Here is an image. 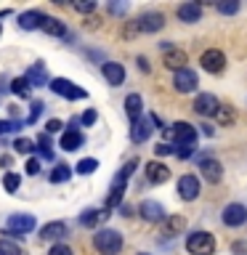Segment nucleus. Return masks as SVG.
Masks as SVG:
<instances>
[{"mask_svg": "<svg viewBox=\"0 0 247 255\" xmlns=\"http://www.w3.org/2000/svg\"><path fill=\"white\" fill-rule=\"evenodd\" d=\"M93 247L99 250L101 255H117L123 250V234L115 229H101L93 234Z\"/></svg>", "mask_w": 247, "mask_h": 255, "instance_id": "1", "label": "nucleus"}, {"mask_svg": "<svg viewBox=\"0 0 247 255\" xmlns=\"http://www.w3.org/2000/svg\"><path fill=\"white\" fill-rule=\"evenodd\" d=\"M186 250L191 255H213L215 253V237L210 231H191L186 237Z\"/></svg>", "mask_w": 247, "mask_h": 255, "instance_id": "2", "label": "nucleus"}, {"mask_svg": "<svg viewBox=\"0 0 247 255\" xmlns=\"http://www.w3.org/2000/svg\"><path fill=\"white\" fill-rule=\"evenodd\" d=\"M165 133H167V138L175 141V146H197V128L189 123H175Z\"/></svg>", "mask_w": 247, "mask_h": 255, "instance_id": "3", "label": "nucleus"}, {"mask_svg": "<svg viewBox=\"0 0 247 255\" xmlns=\"http://www.w3.org/2000/svg\"><path fill=\"white\" fill-rule=\"evenodd\" d=\"M48 88L56 93V96H64V99H69V101H80V99H88V93L83 91L80 85H75L72 80H64V77H56L48 83Z\"/></svg>", "mask_w": 247, "mask_h": 255, "instance_id": "4", "label": "nucleus"}, {"mask_svg": "<svg viewBox=\"0 0 247 255\" xmlns=\"http://www.w3.org/2000/svg\"><path fill=\"white\" fill-rule=\"evenodd\" d=\"M221 221L226 223L229 229L245 226V223H247V207H245V205H239V202L226 205V207H223V213H221Z\"/></svg>", "mask_w": 247, "mask_h": 255, "instance_id": "5", "label": "nucleus"}, {"mask_svg": "<svg viewBox=\"0 0 247 255\" xmlns=\"http://www.w3.org/2000/svg\"><path fill=\"white\" fill-rule=\"evenodd\" d=\"M191 107H194V112L199 117H215V115H218V109H221V101L215 99L213 93H199Z\"/></svg>", "mask_w": 247, "mask_h": 255, "instance_id": "6", "label": "nucleus"}, {"mask_svg": "<svg viewBox=\"0 0 247 255\" xmlns=\"http://www.w3.org/2000/svg\"><path fill=\"white\" fill-rule=\"evenodd\" d=\"M199 64H202L205 72H210V75H218V72L226 69V56H223V51H218V48H210V51L202 53Z\"/></svg>", "mask_w": 247, "mask_h": 255, "instance_id": "7", "label": "nucleus"}, {"mask_svg": "<svg viewBox=\"0 0 247 255\" xmlns=\"http://www.w3.org/2000/svg\"><path fill=\"white\" fill-rule=\"evenodd\" d=\"M178 197L183 199V202H194V199L199 197V178L197 175H191V173H186V175H181L178 178Z\"/></svg>", "mask_w": 247, "mask_h": 255, "instance_id": "8", "label": "nucleus"}, {"mask_svg": "<svg viewBox=\"0 0 247 255\" xmlns=\"http://www.w3.org/2000/svg\"><path fill=\"white\" fill-rule=\"evenodd\" d=\"M135 24H138V32H149L151 35V32H159L165 27V16L159 11H146L135 19Z\"/></svg>", "mask_w": 247, "mask_h": 255, "instance_id": "9", "label": "nucleus"}, {"mask_svg": "<svg viewBox=\"0 0 247 255\" xmlns=\"http://www.w3.org/2000/svg\"><path fill=\"white\" fill-rule=\"evenodd\" d=\"M199 170H202V178L207 183H221L223 181V165L218 162V159H213V157L199 159Z\"/></svg>", "mask_w": 247, "mask_h": 255, "instance_id": "10", "label": "nucleus"}, {"mask_svg": "<svg viewBox=\"0 0 247 255\" xmlns=\"http://www.w3.org/2000/svg\"><path fill=\"white\" fill-rule=\"evenodd\" d=\"M197 72L194 69H181V72H175V77H173V85H175V91L178 93H191V91H197Z\"/></svg>", "mask_w": 247, "mask_h": 255, "instance_id": "11", "label": "nucleus"}, {"mask_svg": "<svg viewBox=\"0 0 247 255\" xmlns=\"http://www.w3.org/2000/svg\"><path fill=\"white\" fill-rule=\"evenodd\" d=\"M175 16H178L183 24H197L199 19H202V5H199L197 0L181 3V5H178V11H175Z\"/></svg>", "mask_w": 247, "mask_h": 255, "instance_id": "12", "label": "nucleus"}, {"mask_svg": "<svg viewBox=\"0 0 247 255\" xmlns=\"http://www.w3.org/2000/svg\"><path fill=\"white\" fill-rule=\"evenodd\" d=\"M138 213H141V218L149 221V223H159V221L167 218V215H165V207L159 205V202H154V199H146V202H141Z\"/></svg>", "mask_w": 247, "mask_h": 255, "instance_id": "13", "label": "nucleus"}, {"mask_svg": "<svg viewBox=\"0 0 247 255\" xmlns=\"http://www.w3.org/2000/svg\"><path fill=\"white\" fill-rule=\"evenodd\" d=\"M101 75L107 77V83L115 85V88L125 83V67H123V64H117V61H104L101 64Z\"/></svg>", "mask_w": 247, "mask_h": 255, "instance_id": "14", "label": "nucleus"}, {"mask_svg": "<svg viewBox=\"0 0 247 255\" xmlns=\"http://www.w3.org/2000/svg\"><path fill=\"white\" fill-rule=\"evenodd\" d=\"M8 231H13V234H27V231H32L35 229V218H32L29 213H21V215H11L8 218V226H5Z\"/></svg>", "mask_w": 247, "mask_h": 255, "instance_id": "15", "label": "nucleus"}, {"mask_svg": "<svg viewBox=\"0 0 247 255\" xmlns=\"http://www.w3.org/2000/svg\"><path fill=\"white\" fill-rule=\"evenodd\" d=\"M186 61H189V56H186V51H181V48H173V51H167L162 56V64L167 69H173V72L186 69Z\"/></svg>", "mask_w": 247, "mask_h": 255, "instance_id": "16", "label": "nucleus"}, {"mask_svg": "<svg viewBox=\"0 0 247 255\" xmlns=\"http://www.w3.org/2000/svg\"><path fill=\"white\" fill-rule=\"evenodd\" d=\"M151 130H154V128H151V120H135V123L130 125V141L133 143H143L151 135Z\"/></svg>", "mask_w": 247, "mask_h": 255, "instance_id": "17", "label": "nucleus"}, {"mask_svg": "<svg viewBox=\"0 0 247 255\" xmlns=\"http://www.w3.org/2000/svg\"><path fill=\"white\" fill-rule=\"evenodd\" d=\"M146 181L149 183H165L170 181V167L162 162H149L146 165Z\"/></svg>", "mask_w": 247, "mask_h": 255, "instance_id": "18", "label": "nucleus"}, {"mask_svg": "<svg viewBox=\"0 0 247 255\" xmlns=\"http://www.w3.org/2000/svg\"><path fill=\"white\" fill-rule=\"evenodd\" d=\"M24 77H27V83H29L32 88H43V85H48V72H45V67H43V61L32 64Z\"/></svg>", "mask_w": 247, "mask_h": 255, "instance_id": "19", "label": "nucleus"}, {"mask_svg": "<svg viewBox=\"0 0 247 255\" xmlns=\"http://www.w3.org/2000/svg\"><path fill=\"white\" fill-rule=\"evenodd\" d=\"M61 237H67V223L64 221H51L40 231V239H45V242H53V239H61Z\"/></svg>", "mask_w": 247, "mask_h": 255, "instance_id": "20", "label": "nucleus"}, {"mask_svg": "<svg viewBox=\"0 0 247 255\" xmlns=\"http://www.w3.org/2000/svg\"><path fill=\"white\" fill-rule=\"evenodd\" d=\"M83 133L80 130H75V128H69V130H64L61 133V141H59V146L64 149V151H75V149H80L83 146Z\"/></svg>", "mask_w": 247, "mask_h": 255, "instance_id": "21", "label": "nucleus"}, {"mask_svg": "<svg viewBox=\"0 0 247 255\" xmlns=\"http://www.w3.org/2000/svg\"><path fill=\"white\" fill-rule=\"evenodd\" d=\"M109 218V210H96V207H88V210L80 215V223L88 229H93V226H99L101 221H107Z\"/></svg>", "mask_w": 247, "mask_h": 255, "instance_id": "22", "label": "nucleus"}, {"mask_svg": "<svg viewBox=\"0 0 247 255\" xmlns=\"http://www.w3.org/2000/svg\"><path fill=\"white\" fill-rule=\"evenodd\" d=\"M40 29H43L45 35H53V37H64V35H67V27H64V21L56 19V16H45L43 24H40Z\"/></svg>", "mask_w": 247, "mask_h": 255, "instance_id": "23", "label": "nucleus"}, {"mask_svg": "<svg viewBox=\"0 0 247 255\" xmlns=\"http://www.w3.org/2000/svg\"><path fill=\"white\" fill-rule=\"evenodd\" d=\"M125 112L127 117H130V123H135V120H141V112H143V99L138 93H130L125 99Z\"/></svg>", "mask_w": 247, "mask_h": 255, "instance_id": "24", "label": "nucleus"}, {"mask_svg": "<svg viewBox=\"0 0 247 255\" xmlns=\"http://www.w3.org/2000/svg\"><path fill=\"white\" fill-rule=\"evenodd\" d=\"M183 229H186V218L183 215H167L165 218V234L167 237H178Z\"/></svg>", "mask_w": 247, "mask_h": 255, "instance_id": "25", "label": "nucleus"}, {"mask_svg": "<svg viewBox=\"0 0 247 255\" xmlns=\"http://www.w3.org/2000/svg\"><path fill=\"white\" fill-rule=\"evenodd\" d=\"M43 19H45V16L40 13V11H27V13L19 16V27H21V29H40Z\"/></svg>", "mask_w": 247, "mask_h": 255, "instance_id": "26", "label": "nucleus"}, {"mask_svg": "<svg viewBox=\"0 0 247 255\" xmlns=\"http://www.w3.org/2000/svg\"><path fill=\"white\" fill-rule=\"evenodd\" d=\"M11 93L21 96V99H29V93H32V85L27 83V77H16V80H11Z\"/></svg>", "mask_w": 247, "mask_h": 255, "instance_id": "27", "label": "nucleus"}, {"mask_svg": "<svg viewBox=\"0 0 247 255\" xmlns=\"http://www.w3.org/2000/svg\"><path fill=\"white\" fill-rule=\"evenodd\" d=\"M37 149H40V157L48 159L51 162L53 159V149H51V135L48 133H40V138H37Z\"/></svg>", "mask_w": 247, "mask_h": 255, "instance_id": "28", "label": "nucleus"}, {"mask_svg": "<svg viewBox=\"0 0 247 255\" xmlns=\"http://www.w3.org/2000/svg\"><path fill=\"white\" fill-rule=\"evenodd\" d=\"M218 123L223 125V128H229V125H234V120H237V112L231 109V107H226V104H221V109H218Z\"/></svg>", "mask_w": 247, "mask_h": 255, "instance_id": "29", "label": "nucleus"}, {"mask_svg": "<svg viewBox=\"0 0 247 255\" xmlns=\"http://www.w3.org/2000/svg\"><path fill=\"white\" fill-rule=\"evenodd\" d=\"M69 175H72L69 165H56L51 170V183H64V181H69Z\"/></svg>", "mask_w": 247, "mask_h": 255, "instance_id": "30", "label": "nucleus"}, {"mask_svg": "<svg viewBox=\"0 0 247 255\" xmlns=\"http://www.w3.org/2000/svg\"><path fill=\"white\" fill-rule=\"evenodd\" d=\"M93 170H99V159L85 157V159H80V162H77V173L80 175H91Z\"/></svg>", "mask_w": 247, "mask_h": 255, "instance_id": "31", "label": "nucleus"}, {"mask_svg": "<svg viewBox=\"0 0 247 255\" xmlns=\"http://www.w3.org/2000/svg\"><path fill=\"white\" fill-rule=\"evenodd\" d=\"M19 183H21V175L19 173H5V178H3V186H5V191H13L19 189Z\"/></svg>", "mask_w": 247, "mask_h": 255, "instance_id": "32", "label": "nucleus"}, {"mask_svg": "<svg viewBox=\"0 0 247 255\" xmlns=\"http://www.w3.org/2000/svg\"><path fill=\"white\" fill-rule=\"evenodd\" d=\"M215 8H218V13H223V16H234L239 11V3L237 0H226V3H218Z\"/></svg>", "mask_w": 247, "mask_h": 255, "instance_id": "33", "label": "nucleus"}, {"mask_svg": "<svg viewBox=\"0 0 247 255\" xmlns=\"http://www.w3.org/2000/svg\"><path fill=\"white\" fill-rule=\"evenodd\" d=\"M0 255H24V253H21L13 242H8V239H0Z\"/></svg>", "mask_w": 247, "mask_h": 255, "instance_id": "34", "label": "nucleus"}, {"mask_svg": "<svg viewBox=\"0 0 247 255\" xmlns=\"http://www.w3.org/2000/svg\"><path fill=\"white\" fill-rule=\"evenodd\" d=\"M32 146H35V143H32L29 138H16V141H13V149L19 151V154H29Z\"/></svg>", "mask_w": 247, "mask_h": 255, "instance_id": "35", "label": "nucleus"}, {"mask_svg": "<svg viewBox=\"0 0 247 255\" xmlns=\"http://www.w3.org/2000/svg\"><path fill=\"white\" fill-rule=\"evenodd\" d=\"M21 123H16V120H0V135H5V133H13V130H19Z\"/></svg>", "mask_w": 247, "mask_h": 255, "instance_id": "36", "label": "nucleus"}, {"mask_svg": "<svg viewBox=\"0 0 247 255\" xmlns=\"http://www.w3.org/2000/svg\"><path fill=\"white\" fill-rule=\"evenodd\" d=\"M194 154H197L194 146H175V157H178V159H191Z\"/></svg>", "mask_w": 247, "mask_h": 255, "instance_id": "37", "label": "nucleus"}, {"mask_svg": "<svg viewBox=\"0 0 247 255\" xmlns=\"http://www.w3.org/2000/svg\"><path fill=\"white\" fill-rule=\"evenodd\" d=\"M43 109H45L43 101H32V112H29L27 123H37V117H40V112H43Z\"/></svg>", "mask_w": 247, "mask_h": 255, "instance_id": "38", "label": "nucleus"}, {"mask_svg": "<svg viewBox=\"0 0 247 255\" xmlns=\"http://www.w3.org/2000/svg\"><path fill=\"white\" fill-rule=\"evenodd\" d=\"M154 154H157V157L175 154V146H170V143H157V146H154Z\"/></svg>", "mask_w": 247, "mask_h": 255, "instance_id": "39", "label": "nucleus"}, {"mask_svg": "<svg viewBox=\"0 0 247 255\" xmlns=\"http://www.w3.org/2000/svg\"><path fill=\"white\" fill-rule=\"evenodd\" d=\"M48 255H72V247H67L64 242H59V245H53L51 250H48Z\"/></svg>", "mask_w": 247, "mask_h": 255, "instance_id": "40", "label": "nucleus"}, {"mask_svg": "<svg viewBox=\"0 0 247 255\" xmlns=\"http://www.w3.org/2000/svg\"><path fill=\"white\" fill-rule=\"evenodd\" d=\"M96 120H99L96 109H85V112H83V117H80V123H83V125H93Z\"/></svg>", "mask_w": 247, "mask_h": 255, "instance_id": "41", "label": "nucleus"}, {"mask_svg": "<svg viewBox=\"0 0 247 255\" xmlns=\"http://www.w3.org/2000/svg\"><path fill=\"white\" fill-rule=\"evenodd\" d=\"M61 128H64L61 120H48V123H45V133H48V135H51V133H59Z\"/></svg>", "mask_w": 247, "mask_h": 255, "instance_id": "42", "label": "nucleus"}, {"mask_svg": "<svg viewBox=\"0 0 247 255\" xmlns=\"http://www.w3.org/2000/svg\"><path fill=\"white\" fill-rule=\"evenodd\" d=\"M24 170H27V175H37L40 173V159H29Z\"/></svg>", "mask_w": 247, "mask_h": 255, "instance_id": "43", "label": "nucleus"}, {"mask_svg": "<svg viewBox=\"0 0 247 255\" xmlns=\"http://www.w3.org/2000/svg\"><path fill=\"white\" fill-rule=\"evenodd\" d=\"M75 8L80 13H91V11H96V3H75Z\"/></svg>", "mask_w": 247, "mask_h": 255, "instance_id": "44", "label": "nucleus"}, {"mask_svg": "<svg viewBox=\"0 0 247 255\" xmlns=\"http://www.w3.org/2000/svg\"><path fill=\"white\" fill-rule=\"evenodd\" d=\"M234 253L237 255H247V242H237L234 245Z\"/></svg>", "mask_w": 247, "mask_h": 255, "instance_id": "45", "label": "nucleus"}, {"mask_svg": "<svg viewBox=\"0 0 247 255\" xmlns=\"http://www.w3.org/2000/svg\"><path fill=\"white\" fill-rule=\"evenodd\" d=\"M202 133H205V135H210V138H213V135H215V130H213L210 125H202Z\"/></svg>", "mask_w": 247, "mask_h": 255, "instance_id": "46", "label": "nucleus"}, {"mask_svg": "<svg viewBox=\"0 0 247 255\" xmlns=\"http://www.w3.org/2000/svg\"><path fill=\"white\" fill-rule=\"evenodd\" d=\"M138 64H141V69H143V72H149V64H146V59H143V56L138 59Z\"/></svg>", "mask_w": 247, "mask_h": 255, "instance_id": "47", "label": "nucleus"}, {"mask_svg": "<svg viewBox=\"0 0 247 255\" xmlns=\"http://www.w3.org/2000/svg\"><path fill=\"white\" fill-rule=\"evenodd\" d=\"M138 255H149V253H138Z\"/></svg>", "mask_w": 247, "mask_h": 255, "instance_id": "48", "label": "nucleus"}, {"mask_svg": "<svg viewBox=\"0 0 247 255\" xmlns=\"http://www.w3.org/2000/svg\"><path fill=\"white\" fill-rule=\"evenodd\" d=\"M5 13H8V11H5ZM5 13H0V16H5Z\"/></svg>", "mask_w": 247, "mask_h": 255, "instance_id": "49", "label": "nucleus"}]
</instances>
